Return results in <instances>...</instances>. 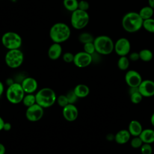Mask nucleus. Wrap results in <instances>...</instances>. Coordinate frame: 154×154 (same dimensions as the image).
<instances>
[{
    "label": "nucleus",
    "instance_id": "nucleus-1",
    "mask_svg": "<svg viewBox=\"0 0 154 154\" xmlns=\"http://www.w3.org/2000/svg\"><path fill=\"white\" fill-rule=\"evenodd\" d=\"M71 31L69 26L63 22L54 24L49 31V36L54 43H61L67 40L70 36Z\"/></svg>",
    "mask_w": 154,
    "mask_h": 154
},
{
    "label": "nucleus",
    "instance_id": "nucleus-2",
    "mask_svg": "<svg viewBox=\"0 0 154 154\" xmlns=\"http://www.w3.org/2000/svg\"><path fill=\"white\" fill-rule=\"evenodd\" d=\"M143 19L140 17L138 13L129 12L123 17L122 24L123 28L128 32H135L143 27Z\"/></svg>",
    "mask_w": 154,
    "mask_h": 154
},
{
    "label": "nucleus",
    "instance_id": "nucleus-3",
    "mask_svg": "<svg viewBox=\"0 0 154 154\" xmlns=\"http://www.w3.org/2000/svg\"><path fill=\"white\" fill-rule=\"evenodd\" d=\"M36 103L43 108L52 106L57 100V95L54 90L49 87H44L35 94Z\"/></svg>",
    "mask_w": 154,
    "mask_h": 154
},
{
    "label": "nucleus",
    "instance_id": "nucleus-4",
    "mask_svg": "<svg viewBox=\"0 0 154 154\" xmlns=\"http://www.w3.org/2000/svg\"><path fill=\"white\" fill-rule=\"evenodd\" d=\"M93 43L96 52L100 55H109L114 50V43L112 40L107 35H99L94 39Z\"/></svg>",
    "mask_w": 154,
    "mask_h": 154
},
{
    "label": "nucleus",
    "instance_id": "nucleus-5",
    "mask_svg": "<svg viewBox=\"0 0 154 154\" xmlns=\"http://www.w3.org/2000/svg\"><path fill=\"white\" fill-rule=\"evenodd\" d=\"M25 94V93L20 83L16 82L9 85L5 93L7 99L12 104H18L22 102Z\"/></svg>",
    "mask_w": 154,
    "mask_h": 154
},
{
    "label": "nucleus",
    "instance_id": "nucleus-6",
    "mask_svg": "<svg viewBox=\"0 0 154 154\" xmlns=\"http://www.w3.org/2000/svg\"><path fill=\"white\" fill-rule=\"evenodd\" d=\"M3 46L8 50L19 49L22 46L21 37L16 32L8 31L4 33L1 38Z\"/></svg>",
    "mask_w": 154,
    "mask_h": 154
},
{
    "label": "nucleus",
    "instance_id": "nucleus-7",
    "mask_svg": "<svg viewBox=\"0 0 154 154\" xmlns=\"http://www.w3.org/2000/svg\"><path fill=\"white\" fill-rule=\"evenodd\" d=\"M24 60V55L19 49L8 50L5 55V62L8 67L16 69L20 67Z\"/></svg>",
    "mask_w": 154,
    "mask_h": 154
},
{
    "label": "nucleus",
    "instance_id": "nucleus-8",
    "mask_svg": "<svg viewBox=\"0 0 154 154\" xmlns=\"http://www.w3.org/2000/svg\"><path fill=\"white\" fill-rule=\"evenodd\" d=\"M90 20L89 14L86 11L77 9L73 11L71 15V25L76 29H81L85 28Z\"/></svg>",
    "mask_w": 154,
    "mask_h": 154
},
{
    "label": "nucleus",
    "instance_id": "nucleus-9",
    "mask_svg": "<svg viewBox=\"0 0 154 154\" xmlns=\"http://www.w3.org/2000/svg\"><path fill=\"white\" fill-rule=\"evenodd\" d=\"M43 114L44 108L36 103L26 108L25 117L28 121L35 122L43 117Z\"/></svg>",
    "mask_w": 154,
    "mask_h": 154
},
{
    "label": "nucleus",
    "instance_id": "nucleus-10",
    "mask_svg": "<svg viewBox=\"0 0 154 154\" xmlns=\"http://www.w3.org/2000/svg\"><path fill=\"white\" fill-rule=\"evenodd\" d=\"M114 50L120 57L127 55L131 51V43L129 40L125 37L119 38L116 43H114Z\"/></svg>",
    "mask_w": 154,
    "mask_h": 154
},
{
    "label": "nucleus",
    "instance_id": "nucleus-11",
    "mask_svg": "<svg viewBox=\"0 0 154 154\" xmlns=\"http://www.w3.org/2000/svg\"><path fill=\"white\" fill-rule=\"evenodd\" d=\"M93 61L92 55H90L84 51L76 53L74 55L73 63L79 68H84L88 66Z\"/></svg>",
    "mask_w": 154,
    "mask_h": 154
},
{
    "label": "nucleus",
    "instance_id": "nucleus-12",
    "mask_svg": "<svg viewBox=\"0 0 154 154\" xmlns=\"http://www.w3.org/2000/svg\"><path fill=\"white\" fill-rule=\"evenodd\" d=\"M125 79L129 87H138L143 81L140 73L135 70H128L125 74Z\"/></svg>",
    "mask_w": 154,
    "mask_h": 154
},
{
    "label": "nucleus",
    "instance_id": "nucleus-13",
    "mask_svg": "<svg viewBox=\"0 0 154 154\" xmlns=\"http://www.w3.org/2000/svg\"><path fill=\"white\" fill-rule=\"evenodd\" d=\"M138 90L143 97H149L154 96V81L150 79L143 80L138 86Z\"/></svg>",
    "mask_w": 154,
    "mask_h": 154
},
{
    "label": "nucleus",
    "instance_id": "nucleus-14",
    "mask_svg": "<svg viewBox=\"0 0 154 154\" xmlns=\"http://www.w3.org/2000/svg\"><path fill=\"white\" fill-rule=\"evenodd\" d=\"M62 114L64 119L68 122H73L78 118V109L75 104L69 103L63 108Z\"/></svg>",
    "mask_w": 154,
    "mask_h": 154
},
{
    "label": "nucleus",
    "instance_id": "nucleus-15",
    "mask_svg": "<svg viewBox=\"0 0 154 154\" xmlns=\"http://www.w3.org/2000/svg\"><path fill=\"white\" fill-rule=\"evenodd\" d=\"M20 84L25 94H32L35 93L38 88L37 80L32 77H26L21 81Z\"/></svg>",
    "mask_w": 154,
    "mask_h": 154
},
{
    "label": "nucleus",
    "instance_id": "nucleus-16",
    "mask_svg": "<svg viewBox=\"0 0 154 154\" xmlns=\"http://www.w3.org/2000/svg\"><path fill=\"white\" fill-rule=\"evenodd\" d=\"M62 54V47L60 43H54L49 48L48 51V55L52 60H56L58 59Z\"/></svg>",
    "mask_w": 154,
    "mask_h": 154
},
{
    "label": "nucleus",
    "instance_id": "nucleus-17",
    "mask_svg": "<svg viewBox=\"0 0 154 154\" xmlns=\"http://www.w3.org/2000/svg\"><path fill=\"white\" fill-rule=\"evenodd\" d=\"M131 137V135L128 130L122 129L118 131L114 135V140L117 144H124L130 140Z\"/></svg>",
    "mask_w": 154,
    "mask_h": 154
},
{
    "label": "nucleus",
    "instance_id": "nucleus-18",
    "mask_svg": "<svg viewBox=\"0 0 154 154\" xmlns=\"http://www.w3.org/2000/svg\"><path fill=\"white\" fill-rule=\"evenodd\" d=\"M128 130L131 136L137 137L140 135L143 129L141 123L138 120H134L131 121L129 123Z\"/></svg>",
    "mask_w": 154,
    "mask_h": 154
},
{
    "label": "nucleus",
    "instance_id": "nucleus-19",
    "mask_svg": "<svg viewBox=\"0 0 154 154\" xmlns=\"http://www.w3.org/2000/svg\"><path fill=\"white\" fill-rule=\"evenodd\" d=\"M143 143L152 144L154 142V130L152 129H143L139 135Z\"/></svg>",
    "mask_w": 154,
    "mask_h": 154
},
{
    "label": "nucleus",
    "instance_id": "nucleus-20",
    "mask_svg": "<svg viewBox=\"0 0 154 154\" xmlns=\"http://www.w3.org/2000/svg\"><path fill=\"white\" fill-rule=\"evenodd\" d=\"M73 91L78 98L85 97L90 93L89 87L84 84L76 85L73 88Z\"/></svg>",
    "mask_w": 154,
    "mask_h": 154
},
{
    "label": "nucleus",
    "instance_id": "nucleus-21",
    "mask_svg": "<svg viewBox=\"0 0 154 154\" xmlns=\"http://www.w3.org/2000/svg\"><path fill=\"white\" fill-rule=\"evenodd\" d=\"M138 13L143 20L148 19L152 18V16L153 14V8L150 6H146L141 8Z\"/></svg>",
    "mask_w": 154,
    "mask_h": 154
},
{
    "label": "nucleus",
    "instance_id": "nucleus-22",
    "mask_svg": "<svg viewBox=\"0 0 154 154\" xmlns=\"http://www.w3.org/2000/svg\"><path fill=\"white\" fill-rule=\"evenodd\" d=\"M22 102L23 104V105L25 106L26 108L33 105L34 104L36 103V99L35 94H34V93L25 94Z\"/></svg>",
    "mask_w": 154,
    "mask_h": 154
},
{
    "label": "nucleus",
    "instance_id": "nucleus-23",
    "mask_svg": "<svg viewBox=\"0 0 154 154\" xmlns=\"http://www.w3.org/2000/svg\"><path fill=\"white\" fill-rule=\"evenodd\" d=\"M140 59L144 62H149L151 61L153 58L152 52L148 49H143L141 50L139 52Z\"/></svg>",
    "mask_w": 154,
    "mask_h": 154
},
{
    "label": "nucleus",
    "instance_id": "nucleus-24",
    "mask_svg": "<svg viewBox=\"0 0 154 154\" xmlns=\"http://www.w3.org/2000/svg\"><path fill=\"white\" fill-rule=\"evenodd\" d=\"M63 5L67 10L73 12L78 8V1L77 0H63Z\"/></svg>",
    "mask_w": 154,
    "mask_h": 154
},
{
    "label": "nucleus",
    "instance_id": "nucleus-25",
    "mask_svg": "<svg viewBox=\"0 0 154 154\" xmlns=\"http://www.w3.org/2000/svg\"><path fill=\"white\" fill-rule=\"evenodd\" d=\"M129 59L126 56L120 57L117 61V66L121 70H126L129 66Z\"/></svg>",
    "mask_w": 154,
    "mask_h": 154
},
{
    "label": "nucleus",
    "instance_id": "nucleus-26",
    "mask_svg": "<svg viewBox=\"0 0 154 154\" xmlns=\"http://www.w3.org/2000/svg\"><path fill=\"white\" fill-rule=\"evenodd\" d=\"M143 27L148 32L154 33V19L150 18L143 20Z\"/></svg>",
    "mask_w": 154,
    "mask_h": 154
},
{
    "label": "nucleus",
    "instance_id": "nucleus-27",
    "mask_svg": "<svg viewBox=\"0 0 154 154\" xmlns=\"http://www.w3.org/2000/svg\"><path fill=\"white\" fill-rule=\"evenodd\" d=\"M93 36L89 32H82L79 35V40L83 44L93 42L94 41Z\"/></svg>",
    "mask_w": 154,
    "mask_h": 154
},
{
    "label": "nucleus",
    "instance_id": "nucleus-28",
    "mask_svg": "<svg viewBox=\"0 0 154 154\" xmlns=\"http://www.w3.org/2000/svg\"><path fill=\"white\" fill-rule=\"evenodd\" d=\"M129 95H130V100L131 102L134 104L140 103L141 102L143 97V96L141 94V93L139 91L135 92Z\"/></svg>",
    "mask_w": 154,
    "mask_h": 154
},
{
    "label": "nucleus",
    "instance_id": "nucleus-29",
    "mask_svg": "<svg viewBox=\"0 0 154 154\" xmlns=\"http://www.w3.org/2000/svg\"><path fill=\"white\" fill-rule=\"evenodd\" d=\"M130 143H131V146L132 148L139 149L141 147V146L143 144V142L141 140V139L140 138V137L139 136H137V137H134L131 139Z\"/></svg>",
    "mask_w": 154,
    "mask_h": 154
},
{
    "label": "nucleus",
    "instance_id": "nucleus-30",
    "mask_svg": "<svg viewBox=\"0 0 154 154\" xmlns=\"http://www.w3.org/2000/svg\"><path fill=\"white\" fill-rule=\"evenodd\" d=\"M84 51L90 55H93L96 52L93 42L84 44Z\"/></svg>",
    "mask_w": 154,
    "mask_h": 154
},
{
    "label": "nucleus",
    "instance_id": "nucleus-31",
    "mask_svg": "<svg viewBox=\"0 0 154 154\" xmlns=\"http://www.w3.org/2000/svg\"><path fill=\"white\" fill-rule=\"evenodd\" d=\"M66 96L67 98L69 103H71V104H75V103H76V102L77 101V100L78 99V97H77V96L73 90L69 91L66 93Z\"/></svg>",
    "mask_w": 154,
    "mask_h": 154
},
{
    "label": "nucleus",
    "instance_id": "nucleus-32",
    "mask_svg": "<svg viewBox=\"0 0 154 154\" xmlns=\"http://www.w3.org/2000/svg\"><path fill=\"white\" fill-rule=\"evenodd\" d=\"M56 102H57L58 105L62 108L64 107L65 106L69 104V102L66 94H61L58 96L57 97Z\"/></svg>",
    "mask_w": 154,
    "mask_h": 154
},
{
    "label": "nucleus",
    "instance_id": "nucleus-33",
    "mask_svg": "<svg viewBox=\"0 0 154 154\" xmlns=\"http://www.w3.org/2000/svg\"><path fill=\"white\" fill-rule=\"evenodd\" d=\"M140 151L141 154H152L153 149L150 144L143 143L140 147Z\"/></svg>",
    "mask_w": 154,
    "mask_h": 154
},
{
    "label": "nucleus",
    "instance_id": "nucleus-34",
    "mask_svg": "<svg viewBox=\"0 0 154 154\" xmlns=\"http://www.w3.org/2000/svg\"><path fill=\"white\" fill-rule=\"evenodd\" d=\"M74 55L72 53L67 52L64 53L63 55V60L64 62L67 63H70L72 62H73V59H74Z\"/></svg>",
    "mask_w": 154,
    "mask_h": 154
},
{
    "label": "nucleus",
    "instance_id": "nucleus-35",
    "mask_svg": "<svg viewBox=\"0 0 154 154\" xmlns=\"http://www.w3.org/2000/svg\"><path fill=\"white\" fill-rule=\"evenodd\" d=\"M90 7L89 3L85 0H81L78 2V8L83 11H87Z\"/></svg>",
    "mask_w": 154,
    "mask_h": 154
},
{
    "label": "nucleus",
    "instance_id": "nucleus-36",
    "mask_svg": "<svg viewBox=\"0 0 154 154\" xmlns=\"http://www.w3.org/2000/svg\"><path fill=\"white\" fill-rule=\"evenodd\" d=\"M129 59L130 61H137L140 59V55H139V53L138 52H132L129 54Z\"/></svg>",
    "mask_w": 154,
    "mask_h": 154
},
{
    "label": "nucleus",
    "instance_id": "nucleus-37",
    "mask_svg": "<svg viewBox=\"0 0 154 154\" xmlns=\"http://www.w3.org/2000/svg\"><path fill=\"white\" fill-rule=\"evenodd\" d=\"M11 124L9 122H5L3 127V130L5 131H9L11 129Z\"/></svg>",
    "mask_w": 154,
    "mask_h": 154
},
{
    "label": "nucleus",
    "instance_id": "nucleus-38",
    "mask_svg": "<svg viewBox=\"0 0 154 154\" xmlns=\"http://www.w3.org/2000/svg\"><path fill=\"white\" fill-rule=\"evenodd\" d=\"M5 147L4 145L0 143V154H5Z\"/></svg>",
    "mask_w": 154,
    "mask_h": 154
},
{
    "label": "nucleus",
    "instance_id": "nucleus-39",
    "mask_svg": "<svg viewBox=\"0 0 154 154\" xmlns=\"http://www.w3.org/2000/svg\"><path fill=\"white\" fill-rule=\"evenodd\" d=\"M4 91V85L3 83L0 81V97L2 95Z\"/></svg>",
    "mask_w": 154,
    "mask_h": 154
},
{
    "label": "nucleus",
    "instance_id": "nucleus-40",
    "mask_svg": "<svg viewBox=\"0 0 154 154\" xmlns=\"http://www.w3.org/2000/svg\"><path fill=\"white\" fill-rule=\"evenodd\" d=\"M4 119L0 116V131L3 130V127H4Z\"/></svg>",
    "mask_w": 154,
    "mask_h": 154
},
{
    "label": "nucleus",
    "instance_id": "nucleus-41",
    "mask_svg": "<svg viewBox=\"0 0 154 154\" xmlns=\"http://www.w3.org/2000/svg\"><path fill=\"white\" fill-rule=\"evenodd\" d=\"M14 82H14L13 80V79H11V78H8V79H7V81H6V83H7V84L8 85V86H9V85L13 84Z\"/></svg>",
    "mask_w": 154,
    "mask_h": 154
},
{
    "label": "nucleus",
    "instance_id": "nucleus-42",
    "mask_svg": "<svg viewBox=\"0 0 154 154\" xmlns=\"http://www.w3.org/2000/svg\"><path fill=\"white\" fill-rule=\"evenodd\" d=\"M149 6L154 9V0H148Z\"/></svg>",
    "mask_w": 154,
    "mask_h": 154
},
{
    "label": "nucleus",
    "instance_id": "nucleus-43",
    "mask_svg": "<svg viewBox=\"0 0 154 154\" xmlns=\"http://www.w3.org/2000/svg\"><path fill=\"white\" fill-rule=\"evenodd\" d=\"M150 122L152 125L154 127V112L152 114L151 117H150Z\"/></svg>",
    "mask_w": 154,
    "mask_h": 154
}]
</instances>
